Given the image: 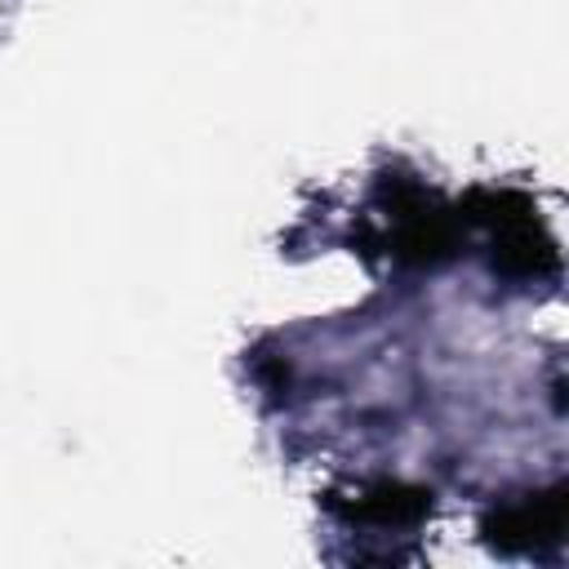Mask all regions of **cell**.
<instances>
[{
    "instance_id": "3",
    "label": "cell",
    "mask_w": 569,
    "mask_h": 569,
    "mask_svg": "<svg viewBox=\"0 0 569 569\" xmlns=\"http://www.w3.org/2000/svg\"><path fill=\"white\" fill-rule=\"evenodd\" d=\"M560 529H565V489L533 493V498L507 502V507H498V511L485 516V538L498 542V547H507V551L551 542Z\"/></svg>"
},
{
    "instance_id": "1",
    "label": "cell",
    "mask_w": 569,
    "mask_h": 569,
    "mask_svg": "<svg viewBox=\"0 0 569 569\" xmlns=\"http://www.w3.org/2000/svg\"><path fill=\"white\" fill-rule=\"evenodd\" d=\"M480 204L489 209L480 218L493 222V231H498L493 262L507 276H542V271L556 267V249H551V240L542 236L538 218L529 213V204L520 196H480Z\"/></svg>"
},
{
    "instance_id": "2",
    "label": "cell",
    "mask_w": 569,
    "mask_h": 569,
    "mask_svg": "<svg viewBox=\"0 0 569 569\" xmlns=\"http://www.w3.org/2000/svg\"><path fill=\"white\" fill-rule=\"evenodd\" d=\"M400 231H396V253L405 262H440L458 244V218L427 200L422 191H405L396 200Z\"/></svg>"
},
{
    "instance_id": "4",
    "label": "cell",
    "mask_w": 569,
    "mask_h": 569,
    "mask_svg": "<svg viewBox=\"0 0 569 569\" xmlns=\"http://www.w3.org/2000/svg\"><path fill=\"white\" fill-rule=\"evenodd\" d=\"M427 511H431V493L413 489V485H396V480H382L351 502V516L373 520V525H413Z\"/></svg>"
}]
</instances>
